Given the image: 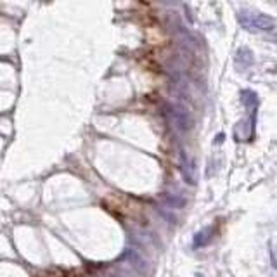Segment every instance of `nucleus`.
Listing matches in <instances>:
<instances>
[{"label": "nucleus", "instance_id": "f257e3e1", "mask_svg": "<svg viewBox=\"0 0 277 277\" xmlns=\"http://www.w3.org/2000/svg\"><path fill=\"white\" fill-rule=\"evenodd\" d=\"M242 26L246 30H258V32H274L276 30V20L264 12L254 14L253 18H246V21H242Z\"/></svg>", "mask_w": 277, "mask_h": 277}, {"label": "nucleus", "instance_id": "f03ea898", "mask_svg": "<svg viewBox=\"0 0 277 277\" xmlns=\"http://www.w3.org/2000/svg\"><path fill=\"white\" fill-rule=\"evenodd\" d=\"M178 168H180L182 178H184L186 184L189 186H196V168H194V163L189 160L187 152L184 149H180V158H178Z\"/></svg>", "mask_w": 277, "mask_h": 277}, {"label": "nucleus", "instance_id": "7ed1b4c3", "mask_svg": "<svg viewBox=\"0 0 277 277\" xmlns=\"http://www.w3.org/2000/svg\"><path fill=\"white\" fill-rule=\"evenodd\" d=\"M172 116H174V122H175V126H177L180 132H189L190 128H192L194 122L192 118H190L189 111L186 110V108L182 106H174L172 108Z\"/></svg>", "mask_w": 277, "mask_h": 277}, {"label": "nucleus", "instance_id": "20e7f679", "mask_svg": "<svg viewBox=\"0 0 277 277\" xmlns=\"http://www.w3.org/2000/svg\"><path fill=\"white\" fill-rule=\"evenodd\" d=\"M213 236H215V226H206L201 230L196 232L194 236V248H203V246H208L212 242Z\"/></svg>", "mask_w": 277, "mask_h": 277}, {"label": "nucleus", "instance_id": "39448f33", "mask_svg": "<svg viewBox=\"0 0 277 277\" xmlns=\"http://www.w3.org/2000/svg\"><path fill=\"white\" fill-rule=\"evenodd\" d=\"M236 61L242 66V68H248L254 62V58H253V52L252 48L248 47H239L238 52H236Z\"/></svg>", "mask_w": 277, "mask_h": 277}, {"label": "nucleus", "instance_id": "423d86ee", "mask_svg": "<svg viewBox=\"0 0 277 277\" xmlns=\"http://www.w3.org/2000/svg\"><path fill=\"white\" fill-rule=\"evenodd\" d=\"M163 201L170 208H175V210H182V208H186V204H187L186 198L177 196V194H163Z\"/></svg>", "mask_w": 277, "mask_h": 277}, {"label": "nucleus", "instance_id": "0eeeda50", "mask_svg": "<svg viewBox=\"0 0 277 277\" xmlns=\"http://www.w3.org/2000/svg\"><path fill=\"white\" fill-rule=\"evenodd\" d=\"M241 96H242V104H244L248 110H254V108L258 106V96L253 90H244Z\"/></svg>", "mask_w": 277, "mask_h": 277}, {"label": "nucleus", "instance_id": "6e6552de", "mask_svg": "<svg viewBox=\"0 0 277 277\" xmlns=\"http://www.w3.org/2000/svg\"><path fill=\"white\" fill-rule=\"evenodd\" d=\"M268 254H270L272 267L277 270V244H276V242H270V244H268Z\"/></svg>", "mask_w": 277, "mask_h": 277}]
</instances>
